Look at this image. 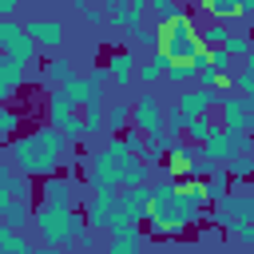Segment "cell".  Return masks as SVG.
<instances>
[{
  "label": "cell",
  "instance_id": "1",
  "mask_svg": "<svg viewBox=\"0 0 254 254\" xmlns=\"http://www.w3.org/2000/svg\"><path fill=\"white\" fill-rule=\"evenodd\" d=\"M8 167L24 179H52L56 167L64 163V139L52 127H36L28 135H16L8 147Z\"/></svg>",
  "mask_w": 254,
  "mask_h": 254
},
{
  "label": "cell",
  "instance_id": "2",
  "mask_svg": "<svg viewBox=\"0 0 254 254\" xmlns=\"http://www.w3.org/2000/svg\"><path fill=\"white\" fill-rule=\"evenodd\" d=\"M202 44H198V28H194V20H190V12L187 8H179L171 20H163L159 24V32H155V52L167 60V64H190V56L198 52Z\"/></svg>",
  "mask_w": 254,
  "mask_h": 254
},
{
  "label": "cell",
  "instance_id": "3",
  "mask_svg": "<svg viewBox=\"0 0 254 254\" xmlns=\"http://www.w3.org/2000/svg\"><path fill=\"white\" fill-rule=\"evenodd\" d=\"M32 226H36V234L44 238V246H52V250L75 242V238L87 230V226H83V214H75V210H56V206H40V210L32 214Z\"/></svg>",
  "mask_w": 254,
  "mask_h": 254
},
{
  "label": "cell",
  "instance_id": "4",
  "mask_svg": "<svg viewBox=\"0 0 254 254\" xmlns=\"http://www.w3.org/2000/svg\"><path fill=\"white\" fill-rule=\"evenodd\" d=\"M147 226H151V234H159V238H179L194 218L175 202V190L167 194V198H151V210H147V218H143Z\"/></svg>",
  "mask_w": 254,
  "mask_h": 254
},
{
  "label": "cell",
  "instance_id": "5",
  "mask_svg": "<svg viewBox=\"0 0 254 254\" xmlns=\"http://www.w3.org/2000/svg\"><path fill=\"white\" fill-rule=\"evenodd\" d=\"M131 131H139L147 139V147H155L167 131H163V103L155 91H143L135 103H131Z\"/></svg>",
  "mask_w": 254,
  "mask_h": 254
},
{
  "label": "cell",
  "instance_id": "6",
  "mask_svg": "<svg viewBox=\"0 0 254 254\" xmlns=\"http://www.w3.org/2000/svg\"><path fill=\"white\" fill-rule=\"evenodd\" d=\"M250 151V135H238V131H214L202 147H198V155L206 159V163H214V167H226L234 155H246Z\"/></svg>",
  "mask_w": 254,
  "mask_h": 254
},
{
  "label": "cell",
  "instance_id": "7",
  "mask_svg": "<svg viewBox=\"0 0 254 254\" xmlns=\"http://www.w3.org/2000/svg\"><path fill=\"white\" fill-rule=\"evenodd\" d=\"M20 28H24V36H28L36 48H48V52L64 48V24L52 20V16H28Z\"/></svg>",
  "mask_w": 254,
  "mask_h": 254
},
{
  "label": "cell",
  "instance_id": "8",
  "mask_svg": "<svg viewBox=\"0 0 254 254\" xmlns=\"http://www.w3.org/2000/svg\"><path fill=\"white\" fill-rule=\"evenodd\" d=\"M218 103H222V131L250 135V123H254V99L226 95V99H218Z\"/></svg>",
  "mask_w": 254,
  "mask_h": 254
},
{
  "label": "cell",
  "instance_id": "9",
  "mask_svg": "<svg viewBox=\"0 0 254 254\" xmlns=\"http://www.w3.org/2000/svg\"><path fill=\"white\" fill-rule=\"evenodd\" d=\"M119 171H123V163H111L103 151L87 155V183L95 190H119Z\"/></svg>",
  "mask_w": 254,
  "mask_h": 254
},
{
  "label": "cell",
  "instance_id": "10",
  "mask_svg": "<svg viewBox=\"0 0 254 254\" xmlns=\"http://www.w3.org/2000/svg\"><path fill=\"white\" fill-rule=\"evenodd\" d=\"M175 107H179V111L187 115V123H190V119L210 115V107H218V95H214V91H202V87H183L179 99H175Z\"/></svg>",
  "mask_w": 254,
  "mask_h": 254
},
{
  "label": "cell",
  "instance_id": "11",
  "mask_svg": "<svg viewBox=\"0 0 254 254\" xmlns=\"http://www.w3.org/2000/svg\"><path fill=\"white\" fill-rule=\"evenodd\" d=\"M214 206H218V222H246V226L254 222V198L246 190H230Z\"/></svg>",
  "mask_w": 254,
  "mask_h": 254
},
{
  "label": "cell",
  "instance_id": "12",
  "mask_svg": "<svg viewBox=\"0 0 254 254\" xmlns=\"http://www.w3.org/2000/svg\"><path fill=\"white\" fill-rule=\"evenodd\" d=\"M115 194L119 190H95L91 202H87V210H83V226H91V230L111 226V218H115Z\"/></svg>",
  "mask_w": 254,
  "mask_h": 254
},
{
  "label": "cell",
  "instance_id": "13",
  "mask_svg": "<svg viewBox=\"0 0 254 254\" xmlns=\"http://www.w3.org/2000/svg\"><path fill=\"white\" fill-rule=\"evenodd\" d=\"M107 67V75L119 83V87H127L131 79H135V67H139V56H135V48H119V52H111V60L103 64Z\"/></svg>",
  "mask_w": 254,
  "mask_h": 254
},
{
  "label": "cell",
  "instance_id": "14",
  "mask_svg": "<svg viewBox=\"0 0 254 254\" xmlns=\"http://www.w3.org/2000/svg\"><path fill=\"white\" fill-rule=\"evenodd\" d=\"M175 202L190 214V218H198L202 214V206H206V194H202V183L198 179H187V183H175Z\"/></svg>",
  "mask_w": 254,
  "mask_h": 254
},
{
  "label": "cell",
  "instance_id": "15",
  "mask_svg": "<svg viewBox=\"0 0 254 254\" xmlns=\"http://www.w3.org/2000/svg\"><path fill=\"white\" fill-rule=\"evenodd\" d=\"M71 190H75V183H71V179H60V175H52V179L44 183V202H40V206L71 210Z\"/></svg>",
  "mask_w": 254,
  "mask_h": 254
},
{
  "label": "cell",
  "instance_id": "16",
  "mask_svg": "<svg viewBox=\"0 0 254 254\" xmlns=\"http://www.w3.org/2000/svg\"><path fill=\"white\" fill-rule=\"evenodd\" d=\"M143 16H147V4L143 0H127V4H115L111 8V24L115 28H127V32H139L143 28Z\"/></svg>",
  "mask_w": 254,
  "mask_h": 254
},
{
  "label": "cell",
  "instance_id": "17",
  "mask_svg": "<svg viewBox=\"0 0 254 254\" xmlns=\"http://www.w3.org/2000/svg\"><path fill=\"white\" fill-rule=\"evenodd\" d=\"M167 67H171V64H167V60H163L159 52H151V56H147V60H143V64L135 67V79L143 83V91H151V87H155V83H159V79L167 75Z\"/></svg>",
  "mask_w": 254,
  "mask_h": 254
},
{
  "label": "cell",
  "instance_id": "18",
  "mask_svg": "<svg viewBox=\"0 0 254 254\" xmlns=\"http://www.w3.org/2000/svg\"><path fill=\"white\" fill-rule=\"evenodd\" d=\"M127 123H131V103H127V99H111V103L103 107V131L123 135Z\"/></svg>",
  "mask_w": 254,
  "mask_h": 254
},
{
  "label": "cell",
  "instance_id": "19",
  "mask_svg": "<svg viewBox=\"0 0 254 254\" xmlns=\"http://www.w3.org/2000/svg\"><path fill=\"white\" fill-rule=\"evenodd\" d=\"M230 87H234L238 99H250V95H254V56L242 60V64H234V71H230Z\"/></svg>",
  "mask_w": 254,
  "mask_h": 254
},
{
  "label": "cell",
  "instance_id": "20",
  "mask_svg": "<svg viewBox=\"0 0 254 254\" xmlns=\"http://www.w3.org/2000/svg\"><path fill=\"white\" fill-rule=\"evenodd\" d=\"M20 83H24V67H20V64H12L8 56H0V103H4L8 95H16V91H20Z\"/></svg>",
  "mask_w": 254,
  "mask_h": 254
},
{
  "label": "cell",
  "instance_id": "21",
  "mask_svg": "<svg viewBox=\"0 0 254 254\" xmlns=\"http://www.w3.org/2000/svg\"><path fill=\"white\" fill-rule=\"evenodd\" d=\"M250 48H254V44H250V32H234V28H230V32H226V40H222V52H226V60H230V64L250 60Z\"/></svg>",
  "mask_w": 254,
  "mask_h": 254
},
{
  "label": "cell",
  "instance_id": "22",
  "mask_svg": "<svg viewBox=\"0 0 254 254\" xmlns=\"http://www.w3.org/2000/svg\"><path fill=\"white\" fill-rule=\"evenodd\" d=\"M60 91H64V99L71 103V107H83V103H91L99 91H91V83L83 79V75H71L67 83H60Z\"/></svg>",
  "mask_w": 254,
  "mask_h": 254
},
{
  "label": "cell",
  "instance_id": "23",
  "mask_svg": "<svg viewBox=\"0 0 254 254\" xmlns=\"http://www.w3.org/2000/svg\"><path fill=\"white\" fill-rule=\"evenodd\" d=\"M107 254H143V238H139V230H135V226H127V230L111 234Z\"/></svg>",
  "mask_w": 254,
  "mask_h": 254
},
{
  "label": "cell",
  "instance_id": "24",
  "mask_svg": "<svg viewBox=\"0 0 254 254\" xmlns=\"http://www.w3.org/2000/svg\"><path fill=\"white\" fill-rule=\"evenodd\" d=\"M0 56H8L12 64H20V67H24V64H32V60H36V44H32V40L24 36V28H20V36H16V40H12Z\"/></svg>",
  "mask_w": 254,
  "mask_h": 254
},
{
  "label": "cell",
  "instance_id": "25",
  "mask_svg": "<svg viewBox=\"0 0 254 254\" xmlns=\"http://www.w3.org/2000/svg\"><path fill=\"white\" fill-rule=\"evenodd\" d=\"M67 115H75V107L64 99V91H60V87H52V95H48V127L56 131V127H60Z\"/></svg>",
  "mask_w": 254,
  "mask_h": 254
},
{
  "label": "cell",
  "instance_id": "26",
  "mask_svg": "<svg viewBox=\"0 0 254 254\" xmlns=\"http://www.w3.org/2000/svg\"><path fill=\"white\" fill-rule=\"evenodd\" d=\"M214 131H218V123H214V119H210V115H202V119H190V123H187V131H183V135H187V139H190V143H187V147H202V143H206V139H210V135H214Z\"/></svg>",
  "mask_w": 254,
  "mask_h": 254
},
{
  "label": "cell",
  "instance_id": "27",
  "mask_svg": "<svg viewBox=\"0 0 254 254\" xmlns=\"http://www.w3.org/2000/svg\"><path fill=\"white\" fill-rule=\"evenodd\" d=\"M71 75H75V71H71V60H67V56H52V60L44 64V79H48V83H56V87H60V83H67Z\"/></svg>",
  "mask_w": 254,
  "mask_h": 254
},
{
  "label": "cell",
  "instance_id": "28",
  "mask_svg": "<svg viewBox=\"0 0 254 254\" xmlns=\"http://www.w3.org/2000/svg\"><path fill=\"white\" fill-rule=\"evenodd\" d=\"M202 194H206V202L226 198V194H230V179H226V171H210V175L202 179Z\"/></svg>",
  "mask_w": 254,
  "mask_h": 254
},
{
  "label": "cell",
  "instance_id": "29",
  "mask_svg": "<svg viewBox=\"0 0 254 254\" xmlns=\"http://www.w3.org/2000/svg\"><path fill=\"white\" fill-rule=\"evenodd\" d=\"M36 246L20 234V230H8V226H0V254H32Z\"/></svg>",
  "mask_w": 254,
  "mask_h": 254
},
{
  "label": "cell",
  "instance_id": "30",
  "mask_svg": "<svg viewBox=\"0 0 254 254\" xmlns=\"http://www.w3.org/2000/svg\"><path fill=\"white\" fill-rule=\"evenodd\" d=\"M79 119H83V131L87 135H99L103 131V95H95L91 103H83V115Z\"/></svg>",
  "mask_w": 254,
  "mask_h": 254
},
{
  "label": "cell",
  "instance_id": "31",
  "mask_svg": "<svg viewBox=\"0 0 254 254\" xmlns=\"http://www.w3.org/2000/svg\"><path fill=\"white\" fill-rule=\"evenodd\" d=\"M0 218H4L8 230H24V226L32 222V206H28V202H8V210H4Z\"/></svg>",
  "mask_w": 254,
  "mask_h": 254
},
{
  "label": "cell",
  "instance_id": "32",
  "mask_svg": "<svg viewBox=\"0 0 254 254\" xmlns=\"http://www.w3.org/2000/svg\"><path fill=\"white\" fill-rule=\"evenodd\" d=\"M56 135L64 139V147H67V143H79V139L87 135V131H83V119H79V111H75V115H67V119L56 127Z\"/></svg>",
  "mask_w": 254,
  "mask_h": 254
},
{
  "label": "cell",
  "instance_id": "33",
  "mask_svg": "<svg viewBox=\"0 0 254 254\" xmlns=\"http://www.w3.org/2000/svg\"><path fill=\"white\" fill-rule=\"evenodd\" d=\"M163 79H167L171 87H179V91H183L187 83H194V64H171Z\"/></svg>",
  "mask_w": 254,
  "mask_h": 254
},
{
  "label": "cell",
  "instance_id": "34",
  "mask_svg": "<svg viewBox=\"0 0 254 254\" xmlns=\"http://www.w3.org/2000/svg\"><path fill=\"white\" fill-rule=\"evenodd\" d=\"M163 131H167V135H179V139H183V131H187V115H183L175 103L163 107Z\"/></svg>",
  "mask_w": 254,
  "mask_h": 254
},
{
  "label": "cell",
  "instance_id": "35",
  "mask_svg": "<svg viewBox=\"0 0 254 254\" xmlns=\"http://www.w3.org/2000/svg\"><path fill=\"white\" fill-rule=\"evenodd\" d=\"M222 171H226V179H230V183H234V179H246V175L254 171V155H250V151H246V155H234Z\"/></svg>",
  "mask_w": 254,
  "mask_h": 254
},
{
  "label": "cell",
  "instance_id": "36",
  "mask_svg": "<svg viewBox=\"0 0 254 254\" xmlns=\"http://www.w3.org/2000/svg\"><path fill=\"white\" fill-rule=\"evenodd\" d=\"M12 183H16V171H12L8 163H0V214H4L8 202H12Z\"/></svg>",
  "mask_w": 254,
  "mask_h": 254
},
{
  "label": "cell",
  "instance_id": "37",
  "mask_svg": "<svg viewBox=\"0 0 254 254\" xmlns=\"http://www.w3.org/2000/svg\"><path fill=\"white\" fill-rule=\"evenodd\" d=\"M16 127H20V111L0 107V143H4V139H12V135H16Z\"/></svg>",
  "mask_w": 254,
  "mask_h": 254
},
{
  "label": "cell",
  "instance_id": "38",
  "mask_svg": "<svg viewBox=\"0 0 254 254\" xmlns=\"http://www.w3.org/2000/svg\"><path fill=\"white\" fill-rule=\"evenodd\" d=\"M115 139H119V143H123V151H127V155H135V159H139V151H147V139H143L139 131H123V135H115Z\"/></svg>",
  "mask_w": 254,
  "mask_h": 254
},
{
  "label": "cell",
  "instance_id": "39",
  "mask_svg": "<svg viewBox=\"0 0 254 254\" xmlns=\"http://www.w3.org/2000/svg\"><path fill=\"white\" fill-rule=\"evenodd\" d=\"M147 12H151L159 24H163V20H171V16L179 12V4H171V0H151V4H147Z\"/></svg>",
  "mask_w": 254,
  "mask_h": 254
},
{
  "label": "cell",
  "instance_id": "40",
  "mask_svg": "<svg viewBox=\"0 0 254 254\" xmlns=\"http://www.w3.org/2000/svg\"><path fill=\"white\" fill-rule=\"evenodd\" d=\"M222 230L230 234V238H238V242H254V226H246V222H222Z\"/></svg>",
  "mask_w": 254,
  "mask_h": 254
},
{
  "label": "cell",
  "instance_id": "41",
  "mask_svg": "<svg viewBox=\"0 0 254 254\" xmlns=\"http://www.w3.org/2000/svg\"><path fill=\"white\" fill-rule=\"evenodd\" d=\"M83 79H87V83H91V91H99V87H103V83H107V79H111V75H107V67H91V71H87V75H83Z\"/></svg>",
  "mask_w": 254,
  "mask_h": 254
},
{
  "label": "cell",
  "instance_id": "42",
  "mask_svg": "<svg viewBox=\"0 0 254 254\" xmlns=\"http://www.w3.org/2000/svg\"><path fill=\"white\" fill-rule=\"evenodd\" d=\"M131 40H135L139 48H151V52H155V32H151V28H139V32H131Z\"/></svg>",
  "mask_w": 254,
  "mask_h": 254
},
{
  "label": "cell",
  "instance_id": "43",
  "mask_svg": "<svg viewBox=\"0 0 254 254\" xmlns=\"http://www.w3.org/2000/svg\"><path fill=\"white\" fill-rule=\"evenodd\" d=\"M83 16H87L91 24H103V8H83Z\"/></svg>",
  "mask_w": 254,
  "mask_h": 254
},
{
  "label": "cell",
  "instance_id": "44",
  "mask_svg": "<svg viewBox=\"0 0 254 254\" xmlns=\"http://www.w3.org/2000/svg\"><path fill=\"white\" fill-rule=\"evenodd\" d=\"M16 12V0H0V20H8Z\"/></svg>",
  "mask_w": 254,
  "mask_h": 254
},
{
  "label": "cell",
  "instance_id": "45",
  "mask_svg": "<svg viewBox=\"0 0 254 254\" xmlns=\"http://www.w3.org/2000/svg\"><path fill=\"white\" fill-rule=\"evenodd\" d=\"M60 254H64V250H60Z\"/></svg>",
  "mask_w": 254,
  "mask_h": 254
}]
</instances>
